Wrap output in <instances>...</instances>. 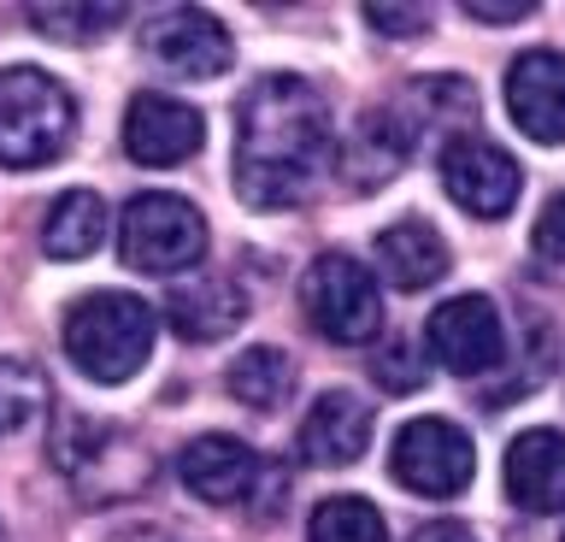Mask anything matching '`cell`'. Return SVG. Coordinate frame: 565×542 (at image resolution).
I'll return each instance as SVG.
<instances>
[{"instance_id": "11", "label": "cell", "mask_w": 565, "mask_h": 542, "mask_svg": "<svg viewBox=\"0 0 565 542\" xmlns=\"http://www.w3.org/2000/svg\"><path fill=\"white\" fill-rule=\"evenodd\" d=\"M177 478H183V489L194 501L236 507V501H247L265 483V466H259V454L247 443L212 431V436H194V443L177 454Z\"/></svg>"}, {"instance_id": "14", "label": "cell", "mask_w": 565, "mask_h": 542, "mask_svg": "<svg viewBox=\"0 0 565 542\" xmlns=\"http://www.w3.org/2000/svg\"><path fill=\"white\" fill-rule=\"evenodd\" d=\"M371 448V407L348 390H330L312 401L307 425H300V454L312 466H353Z\"/></svg>"}, {"instance_id": "4", "label": "cell", "mask_w": 565, "mask_h": 542, "mask_svg": "<svg viewBox=\"0 0 565 542\" xmlns=\"http://www.w3.org/2000/svg\"><path fill=\"white\" fill-rule=\"evenodd\" d=\"M118 254H124V266L153 272V277L189 272L194 259L206 254L201 206H189L183 195H166V189L136 195L130 206H124V219H118Z\"/></svg>"}, {"instance_id": "5", "label": "cell", "mask_w": 565, "mask_h": 542, "mask_svg": "<svg viewBox=\"0 0 565 542\" xmlns=\"http://www.w3.org/2000/svg\"><path fill=\"white\" fill-rule=\"evenodd\" d=\"M307 319L318 325V337L330 342H371L383 330V295H377V272H365L353 254H318L300 284Z\"/></svg>"}, {"instance_id": "6", "label": "cell", "mask_w": 565, "mask_h": 542, "mask_svg": "<svg viewBox=\"0 0 565 542\" xmlns=\"http://www.w3.org/2000/svg\"><path fill=\"white\" fill-rule=\"evenodd\" d=\"M388 471H395V483L413 489V496L448 501L471 483L477 448L454 418H413V425H401L395 448H388Z\"/></svg>"}, {"instance_id": "1", "label": "cell", "mask_w": 565, "mask_h": 542, "mask_svg": "<svg viewBox=\"0 0 565 542\" xmlns=\"http://www.w3.org/2000/svg\"><path fill=\"white\" fill-rule=\"evenodd\" d=\"M335 166V136L330 113L307 77L271 72L247 89L236 113V189L259 213H282L300 206Z\"/></svg>"}, {"instance_id": "15", "label": "cell", "mask_w": 565, "mask_h": 542, "mask_svg": "<svg viewBox=\"0 0 565 542\" xmlns=\"http://www.w3.org/2000/svg\"><path fill=\"white\" fill-rule=\"evenodd\" d=\"M166 319L183 342H218L247 319V295L230 277H189V284L171 289Z\"/></svg>"}, {"instance_id": "21", "label": "cell", "mask_w": 565, "mask_h": 542, "mask_svg": "<svg viewBox=\"0 0 565 542\" xmlns=\"http://www.w3.org/2000/svg\"><path fill=\"white\" fill-rule=\"evenodd\" d=\"M307 542H388V524L365 496H330L312 507Z\"/></svg>"}, {"instance_id": "3", "label": "cell", "mask_w": 565, "mask_h": 542, "mask_svg": "<svg viewBox=\"0 0 565 542\" xmlns=\"http://www.w3.org/2000/svg\"><path fill=\"white\" fill-rule=\"evenodd\" d=\"M77 130V107H71L65 83H53L35 65H12L0 72V166L35 171L60 160Z\"/></svg>"}, {"instance_id": "27", "label": "cell", "mask_w": 565, "mask_h": 542, "mask_svg": "<svg viewBox=\"0 0 565 542\" xmlns=\"http://www.w3.org/2000/svg\"><path fill=\"white\" fill-rule=\"evenodd\" d=\"M406 542H477V536H471L459 519H430V524H418Z\"/></svg>"}, {"instance_id": "18", "label": "cell", "mask_w": 565, "mask_h": 542, "mask_svg": "<svg viewBox=\"0 0 565 542\" xmlns=\"http://www.w3.org/2000/svg\"><path fill=\"white\" fill-rule=\"evenodd\" d=\"M413 125H401V113H371L360 136L348 142V178L353 183H383L406 153H413Z\"/></svg>"}, {"instance_id": "24", "label": "cell", "mask_w": 565, "mask_h": 542, "mask_svg": "<svg viewBox=\"0 0 565 542\" xmlns=\"http://www.w3.org/2000/svg\"><path fill=\"white\" fill-rule=\"evenodd\" d=\"M365 24L383 30V36H418V30H430V7H383V0H371Z\"/></svg>"}, {"instance_id": "19", "label": "cell", "mask_w": 565, "mask_h": 542, "mask_svg": "<svg viewBox=\"0 0 565 542\" xmlns=\"http://www.w3.org/2000/svg\"><path fill=\"white\" fill-rule=\"evenodd\" d=\"M30 24L53 42L77 47V42H95L113 24H124V0H47V7H30Z\"/></svg>"}, {"instance_id": "20", "label": "cell", "mask_w": 565, "mask_h": 542, "mask_svg": "<svg viewBox=\"0 0 565 542\" xmlns=\"http://www.w3.org/2000/svg\"><path fill=\"white\" fill-rule=\"evenodd\" d=\"M295 365H289V354L282 348H247V354H236V365H230V395L236 401H247V407H277L282 395H289V378Z\"/></svg>"}, {"instance_id": "12", "label": "cell", "mask_w": 565, "mask_h": 542, "mask_svg": "<svg viewBox=\"0 0 565 542\" xmlns=\"http://www.w3.org/2000/svg\"><path fill=\"white\" fill-rule=\"evenodd\" d=\"M507 113L530 142L559 148L565 142V54L536 47V54L512 60L507 72Z\"/></svg>"}, {"instance_id": "26", "label": "cell", "mask_w": 565, "mask_h": 542, "mask_svg": "<svg viewBox=\"0 0 565 542\" xmlns=\"http://www.w3.org/2000/svg\"><path fill=\"white\" fill-rule=\"evenodd\" d=\"M466 19H483V24H519V19H530V0H466Z\"/></svg>"}, {"instance_id": "9", "label": "cell", "mask_w": 565, "mask_h": 542, "mask_svg": "<svg viewBox=\"0 0 565 542\" xmlns=\"http://www.w3.org/2000/svg\"><path fill=\"white\" fill-rule=\"evenodd\" d=\"M141 47L153 54V65H166L171 77H218L230 72V60H236V47H230V30L212 19L206 7H171V12H153L148 24H141Z\"/></svg>"}, {"instance_id": "22", "label": "cell", "mask_w": 565, "mask_h": 542, "mask_svg": "<svg viewBox=\"0 0 565 542\" xmlns=\"http://www.w3.org/2000/svg\"><path fill=\"white\" fill-rule=\"evenodd\" d=\"M47 413V378L30 360H0V436L30 431Z\"/></svg>"}, {"instance_id": "25", "label": "cell", "mask_w": 565, "mask_h": 542, "mask_svg": "<svg viewBox=\"0 0 565 542\" xmlns=\"http://www.w3.org/2000/svg\"><path fill=\"white\" fill-rule=\"evenodd\" d=\"M536 248L565 266V195H554V201L542 206V219H536Z\"/></svg>"}, {"instance_id": "10", "label": "cell", "mask_w": 565, "mask_h": 542, "mask_svg": "<svg viewBox=\"0 0 565 542\" xmlns=\"http://www.w3.org/2000/svg\"><path fill=\"white\" fill-rule=\"evenodd\" d=\"M201 136H206V118L177 95H136L130 113H124V148H130L136 166H183L201 153Z\"/></svg>"}, {"instance_id": "13", "label": "cell", "mask_w": 565, "mask_h": 542, "mask_svg": "<svg viewBox=\"0 0 565 542\" xmlns=\"http://www.w3.org/2000/svg\"><path fill=\"white\" fill-rule=\"evenodd\" d=\"M507 496L524 513H559L565 507V431H524L507 448Z\"/></svg>"}, {"instance_id": "17", "label": "cell", "mask_w": 565, "mask_h": 542, "mask_svg": "<svg viewBox=\"0 0 565 542\" xmlns=\"http://www.w3.org/2000/svg\"><path fill=\"white\" fill-rule=\"evenodd\" d=\"M100 236H106V206L95 189H65L42 219V254L47 259H83L100 248Z\"/></svg>"}, {"instance_id": "2", "label": "cell", "mask_w": 565, "mask_h": 542, "mask_svg": "<svg viewBox=\"0 0 565 542\" xmlns=\"http://www.w3.org/2000/svg\"><path fill=\"white\" fill-rule=\"evenodd\" d=\"M65 354L95 383H130L153 354V307L124 289L83 295L65 312Z\"/></svg>"}, {"instance_id": "16", "label": "cell", "mask_w": 565, "mask_h": 542, "mask_svg": "<svg viewBox=\"0 0 565 542\" xmlns=\"http://www.w3.org/2000/svg\"><path fill=\"white\" fill-rule=\"evenodd\" d=\"M377 272H383V284H395V289H424L448 272V242H441L436 224L401 219L377 236Z\"/></svg>"}, {"instance_id": "8", "label": "cell", "mask_w": 565, "mask_h": 542, "mask_svg": "<svg viewBox=\"0 0 565 542\" xmlns=\"http://www.w3.org/2000/svg\"><path fill=\"white\" fill-rule=\"evenodd\" d=\"M441 189L466 206L471 219H507L524 189V171L507 148L483 142V136H454L441 148Z\"/></svg>"}, {"instance_id": "28", "label": "cell", "mask_w": 565, "mask_h": 542, "mask_svg": "<svg viewBox=\"0 0 565 542\" xmlns=\"http://www.w3.org/2000/svg\"><path fill=\"white\" fill-rule=\"evenodd\" d=\"M124 542H177V536H171V531H130Z\"/></svg>"}, {"instance_id": "7", "label": "cell", "mask_w": 565, "mask_h": 542, "mask_svg": "<svg viewBox=\"0 0 565 542\" xmlns=\"http://www.w3.org/2000/svg\"><path fill=\"white\" fill-rule=\"evenodd\" d=\"M424 342H430V354L454 378H483L507 354V330H501V312H494L489 295H454V301H441L430 312V325H424Z\"/></svg>"}, {"instance_id": "29", "label": "cell", "mask_w": 565, "mask_h": 542, "mask_svg": "<svg viewBox=\"0 0 565 542\" xmlns=\"http://www.w3.org/2000/svg\"><path fill=\"white\" fill-rule=\"evenodd\" d=\"M0 542H7V531H0Z\"/></svg>"}, {"instance_id": "23", "label": "cell", "mask_w": 565, "mask_h": 542, "mask_svg": "<svg viewBox=\"0 0 565 542\" xmlns=\"http://www.w3.org/2000/svg\"><path fill=\"white\" fill-rule=\"evenodd\" d=\"M371 372L383 378V390H395V395H406V390H418L424 383V342H413V337H395V342H383V354H377V365Z\"/></svg>"}]
</instances>
